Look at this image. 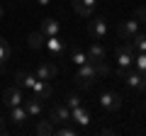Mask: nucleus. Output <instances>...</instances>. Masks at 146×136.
<instances>
[{
    "label": "nucleus",
    "instance_id": "obj_1",
    "mask_svg": "<svg viewBox=\"0 0 146 136\" xmlns=\"http://www.w3.org/2000/svg\"><path fill=\"white\" fill-rule=\"evenodd\" d=\"M110 68L105 61H88L83 63V66H78V71H76V80H78V85H83V88H88V85L95 83V78H100V75H107Z\"/></svg>",
    "mask_w": 146,
    "mask_h": 136
},
{
    "label": "nucleus",
    "instance_id": "obj_2",
    "mask_svg": "<svg viewBox=\"0 0 146 136\" xmlns=\"http://www.w3.org/2000/svg\"><path fill=\"white\" fill-rule=\"evenodd\" d=\"M122 102H124V97H122L119 92H115V90H105V92L100 95V107L107 110V112H119Z\"/></svg>",
    "mask_w": 146,
    "mask_h": 136
},
{
    "label": "nucleus",
    "instance_id": "obj_3",
    "mask_svg": "<svg viewBox=\"0 0 146 136\" xmlns=\"http://www.w3.org/2000/svg\"><path fill=\"white\" fill-rule=\"evenodd\" d=\"M119 78L127 80V85H129L131 90H146V75L139 73V71H119Z\"/></svg>",
    "mask_w": 146,
    "mask_h": 136
},
{
    "label": "nucleus",
    "instance_id": "obj_4",
    "mask_svg": "<svg viewBox=\"0 0 146 136\" xmlns=\"http://www.w3.org/2000/svg\"><path fill=\"white\" fill-rule=\"evenodd\" d=\"M139 24H141V22L136 20V17H134V20H124V22L117 24V34H119L124 42H131V39L139 34Z\"/></svg>",
    "mask_w": 146,
    "mask_h": 136
},
{
    "label": "nucleus",
    "instance_id": "obj_5",
    "mask_svg": "<svg viewBox=\"0 0 146 136\" xmlns=\"http://www.w3.org/2000/svg\"><path fill=\"white\" fill-rule=\"evenodd\" d=\"M134 51L136 49L131 44H119L117 46V63H119V71H127V68L134 63Z\"/></svg>",
    "mask_w": 146,
    "mask_h": 136
},
{
    "label": "nucleus",
    "instance_id": "obj_6",
    "mask_svg": "<svg viewBox=\"0 0 146 136\" xmlns=\"http://www.w3.org/2000/svg\"><path fill=\"white\" fill-rule=\"evenodd\" d=\"M29 97L39 100V102L49 100V97H51V85H49L46 80H39V78H36V83L32 85V90H29Z\"/></svg>",
    "mask_w": 146,
    "mask_h": 136
},
{
    "label": "nucleus",
    "instance_id": "obj_7",
    "mask_svg": "<svg viewBox=\"0 0 146 136\" xmlns=\"http://www.w3.org/2000/svg\"><path fill=\"white\" fill-rule=\"evenodd\" d=\"M3 102H5V107L10 110V107H17V105L25 102V95H22V90L15 85V88H7L5 92H3Z\"/></svg>",
    "mask_w": 146,
    "mask_h": 136
},
{
    "label": "nucleus",
    "instance_id": "obj_8",
    "mask_svg": "<svg viewBox=\"0 0 146 136\" xmlns=\"http://www.w3.org/2000/svg\"><path fill=\"white\" fill-rule=\"evenodd\" d=\"M44 49H46V51L56 58V56H61V53H63L66 42H63V39H58V37H46V39H44Z\"/></svg>",
    "mask_w": 146,
    "mask_h": 136
},
{
    "label": "nucleus",
    "instance_id": "obj_9",
    "mask_svg": "<svg viewBox=\"0 0 146 136\" xmlns=\"http://www.w3.org/2000/svg\"><path fill=\"white\" fill-rule=\"evenodd\" d=\"M51 121H56V124H66V121H71V107L63 102V105H56L51 110Z\"/></svg>",
    "mask_w": 146,
    "mask_h": 136
},
{
    "label": "nucleus",
    "instance_id": "obj_10",
    "mask_svg": "<svg viewBox=\"0 0 146 136\" xmlns=\"http://www.w3.org/2000/svg\"><path fill=\"white\" fill-rule=\"evenodd\" d=\"M88 32H90L93 39H102L105 34H107V22H105L102 17H95V20L88 24Z\"/></svg>",
    "mask_w": 146,
    "mask_h": 136
},
{
    "label": "nucleus",
    "instance_id": "obj_11",
    "mask_svg": "<svg viewBox=\"0 0 146 136\" xmlns=\"http://www.w3.org/2000/svg\"><path fill=\"white\" fill-rule=\"evenodd\" d=\"M15 83H17V88L32 90V85L36 83V75L29 73V71H17V73H15Z\"/></svg>",
    "mask_w": 146,
    "mask_h": 136
},
{
    "label": "nucleus",
    "instance_id": "obj_12",
    "mask_svg": "<svg viewBox=\"0 0 146 136\" xmlns=\"http://www.w3.org/2000/svg\"><path fill=\"white\" fill-rule=\"evenodd\" d=\"M56 73H58V68L54 66V63H39L36 71H34V75H36L39 80H51Z\"/></svg>",
    "mask_w": 146,
    "mask_h": 136
},
{
    "label": "nucleus",
    "instance_id": "obj_13",
    "mask_svg": "<svg viewBox=\"0 0 146 136\" xmlns=\"http://www.w3.org/2000/svg\"><path fill=\"white\" fill-rule=\"evenodd\" d=\"M71 121H76L78 126H88L90 124L88 110H83V105H80V107H73V110H71Z\"/></svg>",
    "mask_w": 146,
    "mask_h": 136
},
{
    "label": "nucleus",
    "instance_id": "obj_14",
    "mask_svg": "<svg viewBox=\"0 0 146 136\" xmlns=\"http://www.w3.org/2000/svg\"><path fill=\"white\" fill-rule=\"evenodd\" d=\"M39 32H42L44 37H58L61 24H58L56 20H44V22H42V27H39Z\"/></svg>",
    "mask_w": 146,
    "mask_h": 136
},
{
    "label": "nucleus",
    "instance_id": "obj_15",
    "mask_svg": "<svg viewBox=\"0 0 146 136\" xmlns=\"http://www.w3.org/2000/svg\"><path fill=\"white\" fill-rule=\"evenodd\" d=\"M29 119V114H27L25 105H17V107H10V121L12 124H22V121Z\"/></svg>",
    "mask_w": 146,
    "mask_h": 136
},
{
    "label": "nucleus",
    "instance_id": "obj_16",
    "mask_svg": "<svg viewBox=\"0 0 146 136\" xmlns=\"http://www.w3.org/2000/svg\"><path fill=\"white\" fill-rule=\"evenodd\" d=\"M85 53H88V58H90V61H105V49L100 46L98 42H93V44H90Z\"/></svg>",
    "mask_w": 146,
    "mask_h": 136
},
{
    "label": "nucleus",
    "instance_id": "obj_17",
    "mask_svg": "<svg viewBox=\"0 0 146 136\" xmlns=\"http://www.w3.org/2000/svg\"><path fill=\"white\" fill-rule=\"evenodd\" d=\"M22 105H25V110H27V114H29V117H36L39 112H42V102L34 100V97H27Z\"/></svg>",
    "mask_w": 146,
    "mask_h": 136
},
{
    "label": "nucleus",
    "instance_id": "obj_18",
    "mask_svg": "<svg viewBox=\"0 0 146 136\" xmlns=\"http://www.w3.org/2000/svg\"><path fill=\"white\" fill-rule=\"evenodd\" d=\"M71 61L76 63V66H83V63H88L90 58H88V53H85L80 46H73L71 49Z\"/></svg>",
    "mask_w": 146,
    "mask_h": 136
},
{
    "label": "nucleus",
    "instance_id": "obj_19",
    "mask_svg": "<svg viewBox=\"0 0 146 136\" xmlns=\"http://www.w3.org/2000/svg\"><path fill=\"white\" fill-rule=\"evenodd\" d=\"M44 39H46V37H44L42 32H32L29 37H27V42H29L32 49H42L44 46Z\"/></svg>",
    "mask_w": 146,
    "mask_h": 136
},
{
    "label": "nucleus",
    "instance_id": "obj_20",
    "mask_svg": "<svg viewBox=\"0 0 146 136\" xmlns=\"http://www.w3.org/2000/svg\"><path fill=\"white\" fill-rule=\"evenodd\" d=\"M10 51H12V49H10V44H7L3 37H0V66H3V63H5L7 58H10Z\"/></svg>",
    "mask_w": 146,
    "mask_h": 136
},
{
    "label": "nucleus",
    "instance_id": "obj_21",
    "mask_svg": "<svg viewBox=\"0 0 146 136\" xmlns=\"http://www.w3.org/2000/svg\"><path fill=\"white\" fill-rule=\"evenodd\" d=\"M134 66L139 73L146 75V51H139V56H134Z\"/></svg>",
    "mask_w": 146,
    "mask_h": 136
},
{
    "label": "nucleus",
    "instance_id": "obj_22",
    "mask_svg": "<svg viewBox=\"0 0 146 136\" xmlns=\"http://www.w3.org/2000/svg\"><path fill=\"white\" fill-rule=\"evenodd\" d=\"M54 126H51V119L49 121H39V124H36V134H42V136H49V134H54Z\"/></svg>",
    "mask_w": 146,
    "mask_h": 136
},
{
    "label": "nucleus",
    "instance_id": "obj_23",
    "mask_svg": "<svg viewBox=\"0 0 146 136\" xmlns=\"http://www.w3.org/2000/svg\"><path fill=\"white\" fill-rule=\"evenodd\" d=\"M73 10L78 12L80 17H93V7H90V5H83V3H73Z\"/></svg>",
    "mask_w": 146,
    "mask_h": 136
},
{
    "label": "nucleus",
    "instance_id": "obj_24",
    "mask_svg": "<svg viewBox=\"0 0 146 136\" xmlns=\"http://www.w3.org/2000/svg\"><path fill=\"white\" fill-rule=\"evenodd\" d=\"M131 46H134L136 51H146V34H136V37L131 39Z\"/></svg>",
    "mask_w": 146,
    "mask_h": 136
},
{
    "label": "nucleus",
    "instance_id": "obj_25",
    "mask_svg": "<svg viewBox=\"0 0 146 136\" xmlns=\"http://www.w3.org/2000/svg\"><path fill=\"white\" fill-rule=\"evenodd\" d=\"M76 131H78V129H73V126H66V124H63L61 129H56L54 134H58V136H73Z\"/></svg>",
    "mask_w": 146,
    "mask_h": 136
},
{
    "label": "nucleus",
    "instance_id": "obj_26",
    "mask_svg": "<svg viewBox=\"0 0 146 136\" xmlns=\"http://www.w3.org/2000/svg\"><path fill=\"white\" fill-rule=\"evenodd\" d=\"M66 105L71 107V110H73V107H80V97H78V95H68V100H66Z\"/></svg>",
    "mask_w": 146,
    "mask_h": 136
},
{
    "label": "nucleus",
    "instance_id": "obj_27",
    "mask_svg": "<svg viewBox=\"0 0 146 136\" xmlns=\"http://www.w3.org/2000/svg\"><path fill=\"white\" fill-rule=\"evenodd\" d=\"M144 17H146V7H139V10H136V20L144 22Z\"/></svg>",
    "mask_w": 146,
    "mask_h": 136
},
{
    "label": "nucleus",
    "instance_id": "obj_28",
    "mask_svg": "<svg viewBox=\"0 0 146 136\" xmlns=\"http://www.w3.org/2000/svg\"><path fill=\"white\" fill-rule=\"evenodd\" d=\"M71 3H83V5H90V7H95V3H98V0H71Z\"/></svg>",
    "mask_w": 146,
    "mask_h": 136
},
{
    "label": "nucleus",
    "instance_id": "obj_29",
    "mask_svg": "<svg viewBox=\"0 0 146 136\" xmlns=\"http://www.w3.org/2000/svg\"><path fill=\"white\" fill-rule=\"evenodd\" d=\"M5 131V119H0V134Z\"/></svg>",
    "mask_w": 146,
    "mask_h": 136
},
{
    "label": "nucleus",
    "instance_id": "obj_30",
    "mask_svg": "<svg viewBox=\"0 0 146 136\" xmlns=\"http://www.w3.org/2000/svg\"><path fill=\"white\" fill-rule=\"evenodd\" d=\"M36 3H39V5H49V3H51V0H36Z\"/></svg>",
    "mask_w": 146,
    "mask_h": 136
},
{
    "label": "nucleus",
    "instance_id": "obj_31",
    "mask_svg": "<svg viewBox=\"0 0 146 136\" xmlns=\"http://www.w3.org/2000/svg\"><path fill=\"white\" fill-rule=\"evenodd\" d=\"M0 17H3V7H0Z\"/></svg>",
    "mask_w": 146,
    "mask_h": 136
},
{
    "label": "nucleus",
    "instance_id": "obj_32",
    "mask_svg": "<svg viewBox=\"0 0 146 136\" xmlns=\"http://www.w3.org/2000/svg\"><path fill=\"white\" fill-rule=\"evenodd\" d=\"M0 73H3V66H0Z\"/></svg>",
    "mask_w": 146,
    "mask_h": 136
},
{
    "label": "nucleus",
    "instance_id": "obj_33",
    "mask_svg": "<svg viewBox=\"0 0 146 136\" xmlns=\"http://www.w3.org/2000/svg\"><path fill=\"white\" fill-rule=\"evenodd\" d=\"M144 24H146V17H144Z\"/></svg>",
    "mask_w": 146,
    "mask_h": 136
}]
</instances>
